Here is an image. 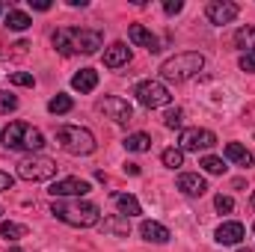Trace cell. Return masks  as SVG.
<instances>
[{"instance_id": "19", "label": "cell", "mask_w": 255, "mask_h": 252, "mask_svg": "<svg viewBox=\"0 0 255 252\" xmlns=\"http://www.w3.org/2000/svg\"><path fill=\"white\" fill-rule=\"evenodd\" d=\"M223 154H226V160H232V163H238V166H253V154H250L241 142H229V145L223 148Z\"/></svg>"}, {"instance_id": "1", "label": "cell", "mask_w": 255, "mask_h": 252, "mask_svg": "<svg viewBox=\"0 0 255 252\" xmlns=\"http://www.w3.org/2000/svg\"><path fill=\"white\" fill-rule=\"evenodd\" d=\"M104 36L98 30H80V27H63L54 33V48L63 57H74V54H95L101 48Z\"/></svg>"}, {"instance_id": "21", "label": "cell", "mask_w": 255, "mask_h": 252, "mask_svg": "<svg viewBox=\"0 0 255 252\" xmlns=\"http://www.w3.org/2000/svg\"><path fill=\"white\" fill-rule=\"evenodd\" d=\"M30 24H33V18H30L27 12H21V9H9V12H6V27H9V30L24 33Z\"/></svg>"}, {"instance_id": "2", "label": "cell", "mask_w": 255, "mask_h": 252, "mask_svg": "<svg viewBox=\"0 0 255 252\" xmlns=\"http://www.w3.org/2000/svg\"><path fill=\"white\" fill-rule=\"evenodd\" d=\"M0 139H3V145L9 151H30V154H39L42 145H45L42 130L27 125V122H9V125L3 127Z\"/></svg>"}, {"instance_id": "18", "label": "cell", "mask_w": 255, "mask_h": 252, "mask_svg": "<svg viewBox=\"0 0 255 252\" xmlns=\"http://www.w3.org/2000/svg\"><path fill=\"white\" fill-rule=\"evenodd\" d=\"M71 86H74L77 92H92V89L98 86V71H95V68H80V71L71 77Z\"/></svg>"}, {"instance_id": "10", "label": "cell", "mask_w": 255, "mask_h": 252, "mask_svg": "<svg viewBox=\"0 0 255 252\" xmlns=\"http://www.w3.org/2000/svg\"><path fill=\"white\" fill-rule=\"evenodd\" d=\"M98 110H101L107 119H113V122H130V119H133V107L128 104L125 98H116V95L101 98V101H98Z\"/></svg>"}, {"instance_id": "29", "label": "cell", "mask_w": 255, "mask_h": 252, "mask_svg": "<svg viewBox=\"0 0 255 252\" xmlns=\"http://www.w3.org/2000/svg\"><path fill=\"white\" fill-rule=\"evenodd\" d=\"M163 125H166V127H181V125H184V110H178V107H175V110H169V113L163 116Z\"/></svg>"}, {"instance_id": "28", "label": "cell", "mask_w": 255, "mask_h": 252, "mask_svg": "<svg viewBox=\"0 0 255 252\" xmlns=\"http://www.w3.org/2000/svg\"><path fill=\"white\" fill-rule=\"evenodd\" d=\"M9 83H15V86H36V77L27 74V71H12L9 74Z\"/></svg>"}, {"instance_id": "38", "label": "cell", "mask_w": 255, "mask_h": 252, "mask_svg": "<svg viewBox=\"0 0 255 252\" xmlns=\"http://www.w3.org/2000/svg\"><path fill=\"white\" fill-rule=\"evenodd\" d=\"M9 252H24V250H18V247H12V250H9Z\"/></svg>"}, {"instance_id": "24", "label": "cell", "mask_w": 255, "mask_h": 252, "mask_svg": "<svg viewBox=\"0 0 255 252\" xmlns=\"http://www.w3.org/2000/svg\"><path fill=\"white\" fill-rule=\"evenodd\" d=\"M199 166H202L208 175H223V172H226V160H223V157H214V154L202 157V160H199Z\"/></svg>"}, {"instance_id": "34", "label": "cell", "mask_w": 255, "mask_h": 252, "mask_svg": "<svg viewBox=\"0 0 255 252\" xmlns=\"http://www.w3.org/2000/svg\"><path fill=\"white\" fill-rule=\"evenodd\" d=\"M241 68L244 71H255V54H244L241 57Z\"/></svg>"}, {"instance_id": "39", "label": "cell", "mask_w": 255, "mask_h": 252, "mask_svg": "<svg viewBox=\"0 0 255 252\" xmlns=\"http://www.w3.org/2000/svg\"><path fill=\"white\" fill-rule=\"evenodd\" d=\"M238 252H250V250H238Z\"/></svg>"}, {"instance_id": "6", "label": "cell", "mask_w": 255, "mask_h": 252, "mask_svg": "<svg viewBox=\"0 0 255 252\" xmlns=\"http://www.w3.org/2000/svg\"><path fill=\"white\" fill-rule=\"evenodd\" d=\"M18 175L24 181H51L57 175V160L45 154H27L18 160Z\"/></svg>"}, {"instance_id": "30", "label": "cell", "mask_w": 255, "mask_h": 252, "mask_svg": "<svg viewBox=\"0 0 255 252\" xmlns=\"http://www.w3.org/2000/svg\"><path fill=\"white\" fill-rule=\"evenodd\" d=\"M18 110V98L12 92H0V113H12Z\"/></svg>"}, {"instance_id": "12", "label": "cell", "mask_w": 255, "mask_h": 252, "mask_svg": "<svg viewBox=\"0 0 255 252\" xmlns=\"http://www.w3.org/2000/svg\"><path fill=\"white\" fill-rule=\"evenodd\" d=\"M244 235H247V229H244V223H238V220H229V223H223L220 229H217V244H223V247H235V244H241L244 241Z\"/></svg>"}, {"instance_id": "11", "label": "cell", "mask_w": 255, "mask_h": 252, "mask_svg": "<svg viewBox=\"0 0 255 252\" xmlns=\"http://www.w3.org/2000/svg\"><path fill=\"white\" fill-rule=\"evenodd\" d=\"M51 193L57 196V199H65V196H71V199H80V196H86L89 193V181H83V178H63V181H57Z\"/></svg>"}, {"instance_id": "31", "label": "cell", "mask_w": 255, "mask_h": 252, "mask_svg": "<svg viewBox=\"0 0 255 252\" xmlns=\"http://www.w3.org/2000/svg\"><path fill=\"white\" fill-rule=\"evenodd\" d=\"M214 205H217V211H220V214H229V211L235 208V199H232V196H223V193H220V196L214 199Z\"/></svg>"}, {"instance_id": "20", "label": "cell", "mask_w": 255, "mask_h": 252, "mask_svg": "<svg viewBox=\"0 0 255 252\" xmlns=\"http://www.w3.org/2000/svg\"><path fill=\"white\" fill-rule=\"evenodd\" d=\"M113 199H116V205H119V214L128 217V220H130V217H136V214H142V208H139V199H136V196H130V193H116Z\"/></svg>"}, {"instance_id": "9", "label": "cell", "mask_w": 255, "mask_h": 252, "mask_svg": "<svg viewBox=\"0 0 255 252\" xmlns=\"http://www.w3.org/2000/svg\"><path fill=\"white\" fill-rule=\"evenodd\" d=\"M238 3H232V0H211L208 6H205V18L211 21V24H217V27H223V24H232L235 18H238Z\"/></svg>"}, {"instance_id": "33", "label": "cell", "mask_w": 255, "mask_h": 252, "mask_svg": "<svg viewBox=\"0 0 255 252\" xmlns=\"http://www.w3.org/2000/svg\"><path fill=\"white\" fill-rule=\"evenodd\" d=\"M12 184H15V178H12L9 172H0V193H6V190H12Z\"/></svg>"}, {"instance_id": "40", "label": "cell", "mask_w": 255, "mask_h": 252, "mask_svg": "<svg viewBox=\"0 0 255 252\" xmlns=\"http://www.w3.org/2000/svg\"><path fill=\"white\" fill-rule=\"evenodd\" d=\"M0 15H3V6H0Z\"/></svg>"}, {"instance_id": "16", "label": "cell", "mask_w": 255, "mask_h": 252, "mask_svg": "<svg viewBox=\"0 0 255 252\" xmlns=\"http://www.w3.org/2000/svg\"><path fill=\"white\" fill-rule=\"evenodd\" d=\"M139 235H142V241H148V244H166V241L172 238L169 229L160 226V223H154V220H145V223L139 226Z\"/></svg>"}, {"instance_id": "14", "label": "cell", "mask_w": 255, "mask_h": 252, "mask_svg": "<svg viewBox=\"0 0 255 252\" xmlns=\"http://www.w3.org/2000/svg\"><path fill=\"white\" fill-rule=\"evenodd\" d=\"M98 229H101L104 235H113V238H128V235H130V220L122 217V214H110V217H104V220L98 223Z\"/></svg>"}, {"instance_id": "7", "label": "cell", "mask_w": 255, "mask_h": 252, "mask_svg": "<svg viewBox=\"0 0 255 252\" xmlns=\"http://www.w3.org/2000/svg\"><path fill=\"white\" fill-rule=\"evenodd\" d=\"M133 95H136V101H139L142 107H148V110L166 107V104L172 101V95H169V89H166L163 80H142V83L133 89Z\"/></svg>"}, {"instance_id": "17", "label": "cell", "mask_w": 255, "mask_h": 252, "mask_svg": "<svg viewBox=\"0 0 255 252\" xmlns=\"http://www.w3.org/2000/svg\"><path fill=\"white\" fill-rule=\"evenodd\" d=\"M130 60V48H128L125 42H113L107 51H104V65L107 68H119V65H125Z\"/></svg>"}, {"instance_id": "42", "label": "cell", "mask_w": 255, "mask_h": 252, "mask_svg": "<svg viewBox=\"0 0 255 252\" xmlns=\"http://www.w3.org/2000/svg\"><path fill=\"white\" fill-rule=\"evenodd\" d=\"M253 235H255V226H253Z\"/></svg>"}, {"instance_id": "13", "label": "cell", "mask_w": 255, "mask_h": 252, "mask_svg": "<svg viewBox=\"0 0 255 252\" xmlns=\"http://www.w3.org/2000/svg\"><path fill=\"white\" fill-rule=\"evenodd\" d=\"M128 36H130V42H133V45H139V48H145V51H151V54H157V51H160L157 36H154L151 30H145L142 24H130Z\"/></svg>"}, {"instance_id": "27", "label": "cell", "mask_w": 255, "mask_h": 252, "mask_svg": "<svg viewBox=\"0 0 255 252\" xmlns=\"http://www.w3.org/2000/svg\"><path fill=\"white\" fill-rule=\"evenodd\" d=\"M71 107H74V101H71L68 95H54V98L48 101V110H51V113H68Z\"/></svg>"}, {"instance_id": "37", "label": "cell", "mask_w": 255, "mask_h": 252, "mask_svg": "<svg viewBox=\"0 0 255 252\" xmlns=\"http://www.w3.org/2000/svg\"><path fill=\"white\" fill-rule=\"evenodd\" d=\"M250 205H253V211H255V193H253V199H250Z\"/></svg>"}, {"instance_id": "8", "label": "cell", "mask_w": 255, "mask_h": 252, "mask_svg": "<svg viewBox=\"0 0 255 252\" xmlns=\"http://www.w3.org/2000/svg\"><path fill=\"white\" fill-rule=\"evenodd\" d=\"M217 145V133L208 127H184L178 136V148L181 151H208Z\"/></svg>"}, {"instance_id": "15", "label": "cell", "mask_w": 255, "mask_h": 252, "mask_svg": "<svg viewBox=\"0 0 255 252\" xmlns=\"http://www.w3.org/2000/svg\"><path fill=\"white\" fill-rule=\"evenodd\" d=\"M178 190L184 193V196H202L208 184H205V178L199 175V172H181L178 175Z\"/></svg>"}, {"instance_id": "35", "label": "cell", "mask_w": 255, "mask_h": 252, "mask_svg": "<svg viewBox=\"0 0 255 252\" xmlns=\"http://www.w3.org/2000/svg\"><path fill=\"white\" fill-rule=\"evenodd\" d=\"M30 6L39 9V12H48V9H51V0H30Z\"/></svg>"}, {"instance_id": "3", "label": "cell", "mask_w": 255, "mask_h": 252, "mask_svg": "<svg viewBox=\"0 0 255 252\" xmlns=\"http://www.w3.org/2000/svg\"><path fill=\"white\" fill-rule=\"evenodd\" d=\"M51 214L57 220H63L68 226H77V229H89V226H98L101 223V211L98 205L92 202H54L51 205Z\"/></svg>"}, {"instance_id": "41", "label": "cell", "mask_w": 255, "mask_h": 252, "mask_svg": "<svg viewBox=\"0 0 255 252\" xmlns=\"http://www.w3.org/2000/svg\"><path fill=\"white\" fill-rule=\"evenodd\" d=\"M0 214H3V205H0Z\"/></svg>"}, {"instance_id": "5", "label": "cell", "mask_w": 255, "mask_h": 252, "mask_svg": "<svg viewBox=\"0 0 255 252\" xmlns=\"http://www.w3.org/2000/svg\"><path fill=\"white\" fill-rule=\"evenodd\" d=\"M57 142H60V148H63L65 154H74V157L95 151V136H92V130H86V127H80V125L57 127Z\"/></svg>"}, {"instance_id": "25", "label": "cell", "mask_w": 255, "mask_h": 252, "mask_svg": "<svg viewBox=\"0 0 255 252\" xmlns=\"http://www.w3.org/2000/svg\"><path fill=\"white\" fill-rule=\"evenodd\" d=\"M27 235V229L21 226V223H0V238H6V241H21Z\"/></svg>"}, {"instance_id": "36", "label": "cell", "mask_w": 255, "mask_h": 252, "mask_svg": "<svg viewBox=\"0 0 255 252\" xmlns=\"http://www.w3.org/2000/svg\"><path fill=\"white\" fill-rule=\"evenodd\" d=\"M125 172L128 175H139V163H125Z\"/></svg>"}, {"instance_id": "23", "label": "cell", "mask_w": 255, "mask_h": 252, "mask_svg": "<svg viewBox=\"0 0 255 252\" xmlns=\"http://www.w3.org/2000/svg\"><path fill=\"white\" fill-rule=\"evenodd\" d=\"M125 145L128 151H148L151 148V136L148 133H130V136H125Z\"/></svg>"}, {"instance_id": "26", "label": "cell", "mask_w": 255, "mask_h": 252, "mask_svg": "<svg viewBox=\"0 0 255 252\" xmlns=\"http://www.w3.org/2000/svg\"><path fill=\"white\" fill-rule=\"evenodd\" d=\"M160 160H163V166L178 169V166H184V151H181V148H166V151L160 154Z\"/></svg>"}, {"instance_id": "22", "label": "cell", "mask_w": 255, "mask_h": 252, "mask_svg": "<svg viewBox=\"0 0 255 252\" xmlns=\"http://www.w3.org/2000/svg\"><path fill=\"white\" fill-rule=\"evenodd\" d=\"M235 45L247 54H255V27H241L235 33Z\"/></svg>"}, {"instance_id": "4", "label": "cell", "mask_w": 255, "mask_h": 252, "mask_svg": "<svg viewBox=\"0 0 255 252\" xmlns=\"http://www.w3.org/2000/svg\"><path fill=\"white\" fill-rule=\"evenodd\" d=\"M202 68H205V57L196 54V51H187V54H175V57L163 60V65H160V77L169 80V83H184V80L196 77Z\"/></svg>"}, {"instance_id": "32", "label": "cell", "mask_w": 255, "mask_h": 252, "mask_svg": "<svg viewBox=\"0 0 255 252\" xmlns=\"http://www.w3.org/2000/svg\"><path fill=\"white\" fill-rule=\"evenodd\" d=\"M181 9H184L181 0H166V3H163V12H166V15H178Z\"/></svg>"}]
</instances>
